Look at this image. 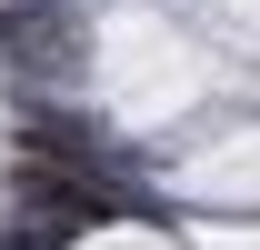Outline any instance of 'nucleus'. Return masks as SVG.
I'll list each match as a JSON object with an SVG mask.
<instances>
[{
  "label": "nucleus",
  "mask_w": 260,
  "mask_h": 250,
  "mask_svg": "<svg viewBox=\"0 0 260 250\" xmlns=\"http://www.w3.org/2000/svg\"><path fill=\"white\" fill-rule=\"evenodd\" d=\"M0 70L10 80H70L80 70V10L70 0H0Z\"/></svg>",
  "instance_id": "obj_1"
}]
</instances>
